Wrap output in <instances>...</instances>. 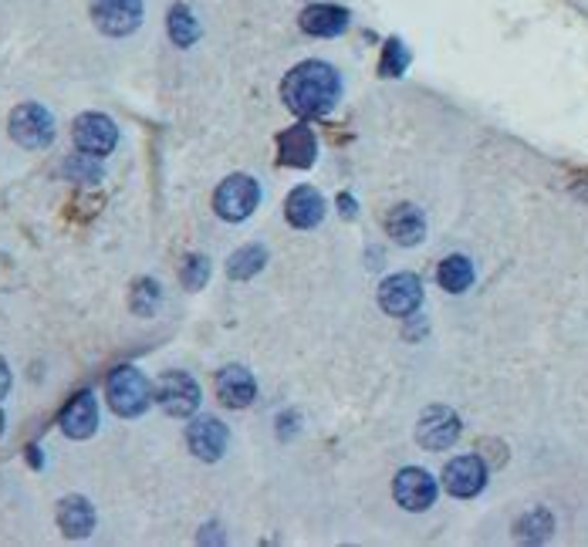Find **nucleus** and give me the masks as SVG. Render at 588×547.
Returning <instances> with one entry per match:
<instances>
[{"instance_id": "3", "label": "nucleus", "mask_w": 588, "mask_h": 547, "mask_svg": "<svg viewBox=\"0 0 588 547\" xmlns=\"http://www.w3.org/2000/svg\"><path fill=\"white\" fill-rule=\"evenodd\" d=\"M261 203V186L257 179H251L247 173H233L227 176L217 193H214V210L220 220H230V223H241L247 220Z\"/></svg>"}, {"instance_id": "17", "label": "nucleus", "mask_w": 588, "mask_h": 547, "mask_svg": "<svg viewBox=\"0 0 588 547\" xmlns=\"http://www.w3.org/2000/svg\"><path fill=\"white\" fill-rule=\"evenodd\" d=\"M298 24L311 37H338L348 27V11L338 4H311L301 11Z\"/></svg>"}, {"instance_id": "15", "label": "nucleus", "mask_w": 588, "mask_h": 547, "mask_svg": "<svg viewBox=\"0 0 588 547\" xmlns=\"http://www.w3.org/2000/svg\"><path fill=\"white\" fill-rule=\"evenodd\" d=\"M285 217L291 226L298 230H311V226H319L325 220V200H322V193L315 186H298L288 193V200H285Z\"/></svg>"}, {"instance_id": "7", "label": "nucleus", "mask_w": 588, "mask_h": 547, "mask_svg": "<svg viewBox=\"0 0 588 547\" xmlns=\"http://www.w3.org/2000/svg\"><path fill=\"white\" fill-rule=\"evenodd\" d=\"M92 21L108 37H126L142 24V0H92Z\"/></svg>"}, {"instance_id": "14", "label": "nucleus", "mask_w": 588, "mask_h": 547, "mask_svg": "<svg viewBox=\"0 0 588 547\" xmlns=\"http://www.w3.org/2000/svg\"><path fill=\"white\" fill-rule=\"evenodd\" d=\"M257 396L254 375L244 365H227L217 372V399L227 409H247Z\"/></svg>"}, {"instance_id": "20", "label": "nucleus", "mask_w": 588, "mask_h": 547, "mask_svg": "<svg viewBox=\"0 0 588 547\" xmlns=\"http://www.w3.org/2000/svg\"><path fill=\"white\" fill-rule=\"evenodd\" d=\"M437 281L447 294H463L470 284H474V264H470V257H463V254H453L440 264Z\"/></svg>"}, {"instance_id": "1", "label": "nucleus", "mask_w": 588, "mask_h": 547, "mask_svg": "<svg viewBox=\"0 0 588 547\" xmlns=\"http://www.w3.org/2000/svg\"><path fill=\"white\" fill-rule=\"evenodd\" d=\"M281 95H285V105L295 115H301V119H319V115H328L335 108L342 95L338 71L328 61H315V58L301 61L281 82Z\"/></svg>"}, {"instance_id": "28", "label": "nucleus", "mask_w": 588, "mask_h": 547, "mask_svg": "<svg viewBox=\"0 0 588 547\" xmlns=\"http://www.w3.org/2000/svg\"><path fill=\"white\" fill-rule=\"evenodd\" d=\"M11 393V369H8V362L0 359V399H4Z\"/></svg>"}, {"instance_id": "24", "label": "nucleus", "mask_w": 588, "mask_h": 547, "mask_svg": "<svg viewBox=\"0 0 588 547\" xmlns=\"http://www.w3.org/2000/svg\"><path fill=\"white\" fill-rule=\"evenodd\" d=\"M552 531H555V521H552V514H547V511H531L515 524L518 540H531V544L547 540V537H552Z\"/></svg>"}, {"instance_id": "21", "label": "nucleus", "mask_w": 588, "mask_h": 547, "mask_svg": "<svg viewBox=\"0 0 588 547\" xmlns=\"http://www.w3.org/2000/svg\"><path fill=\"white\" fill-rule=\"evenodd\" d=\"M264 260H267V251L257 247V244H247V247H241L238 254L230 257L227 274H230L233 281H247V278H254V274L264 267Z\"/></svg>"}, {"instance_id": "27", "label": "nucleus", "mask_w": 588, "mask_h": 547, "mask_svg": "<svg viewBox=\"0 0 588 547\" xmlns=\"http://www.w3.org/2000/svg\"><path fill=\"white\" fill-rule=\"evenodd\" d=\"M406 61H410L406 45H403V42H396V37H392V42L385 45V55H382V74H403Z\"/></svg>"}, {"instance_id": "6", "label": "nucleus", "mask_w": 588, "mask_h": 547, "mask_svg": "<svg viewBox=\"0 0 588 547\" xmlns=\"http://www.w3.org/2000/svg\"><path fill=\"white\" fill-rule=\"evenodd\" d=\"M71 136H74V146L78 152H89L95 160H105V155L115 149L119 142V129L102 112H82L71 126Z\"/></svg>"}, {"instance_id": "12", "label": "nucleus", "mask_w": 588, "mask_h": 547, "mask_svg": "<svg viewBox=\"0 0 588 547\" xmlns=\"http://www.w3.org/2000/svg\"><path fill=\"white\" fill-rule=\"evenodd\" d=\"M443 487L453 497H477L487 487V466L481 456H457L443 470Z\"/></svg>"}, {"instance_id": "25", "label": "nucleus", "mask_w": 588, "mask_h": 547, "mask_svg": "<svg viewBox=\"0 0 588 547\" xmlns=\"http://www.w3.org/2000/svg\"><path fill=\"white\" fill-rule=\"evenodd\" d=\"M65 173L74 179H82V183H99L102 179V166H99V160L95 155H89V152H78V155H71V160L65 163Z\"/></svg>"}, {"instance_id": "5", "label": "nucleus", "mask_w": 588, "mask_h": 547, "mask_svg": "<svg viewBox=\"0 0 588 547\" xmlns=\"http://www.w3.org/2000/svg\"><path fill=\"white\" fill-rule=\"evenodd\" d=\"M152 399L160 403V409L173 419H186L200 406V385L193 382V375L186 372H166L155 379L152 385Z\"/></svg>"}, {"instance_id": "26", "label": "nucleus", "mask_w": 588, "mask_h": 547, "mask_svg": "<svg viewBox=\"0 0 588 547\" xmlns=\"http://www.w3.org/2000/svg\"><path fill=\"white\" fill-rule=\"evenodd\" d=\"M180 278H183V284H186L189 291L204 288V284H207V278H210V260H207V257H200V254H189V257H186V264H183V270H180Z\"/></svg>"}, {"instance_id": "11", "label": "nucleus", "mask_w": 588, "mask_h": 547, "mask_svg": "<svg viewBox=\"0 0 588 547\" xmlns=\"http://www.w3.org/2000/svg\"><path fill=\"white\" fill-rule=\"evenodd\" d=\"M392 497L403 507V511H426L429 503L437 500V480L429 477L419 466H406V470L396 474V484H392Z\"/></svg>"}, {"instance_id": "2", "label": "nucleus", "mask_w": 588, "mask_h": 547, "mask_svg": "<svg viewBox=\"0 0 588 547\" xmlns=\"http://www.w3.org/2000/svg\"><path fill=\"white\" fill-rule=\"evenodd\" d=\"M105 396H108V406H112L115 416L136 419L152 403V385L136 365H119L105 382Z\"/></svg>"}, {"instance_id": "8", "label": "nucleus", "mask_w": 588, "mask_h": 547, "mask_svg": "<svg viewBox=\"0 0 588 547\" xmlns=\"http://www.w3.org/2000/svg\"><path fill=\"white\" fill-rule=\"evenodd\" d=\"M416 440H419V446L434 450V453L450 450L460 440V416L453 409H447V406H429L419 416Z\"/></svg>"}, {"instance_id": "10", "label": "nucleus", "mask_w": 588, "mask_h": 547, "mask_svg": "<svg viewBox=\"0 0 588 547\" xmlns=\"http://www.w3.org/2000/svg\"><path fill=\"white\" fill-rule=\"evenodd\" d=\"M227 443H230V433L217 416H200V419H193L189 429H186V446L193 450L196 459H204V463H217L227 453Z\"/></svg>"}, {"instance_id": "23", "label": "nucleus", "mask_w": 588, "mask_h": 547, "mask_svg": "<svg viewBox=\"0 0 588 547\" xmlns=\"http://www.w3.org/2000/svg\"><path fill=\"white\" fill-rule=\"evenodd\" d=\"M160 301H163V291H160V284H155L152 278H139L136 288H132V294H129V304H132V311H136L139 318L155 315Z\"/></svg>"}, {"instance_id": "9", "label": "nucleus", "mask_w": 588, "mask_h": 547, "mask_svg": "<svg viewBox=\"0 0 588 547\" xmlns=\"http://www.w3.org/2000/svg\"><path fill=\"white\" fill-rule=\"evenodd\" d=\"M379 304L385 315H396V318L413 315V311L423 304V281L416 274H392V278H385L379 288Z\"/></svg>"}, {"instance_id": "22", "label": "nucleus", "mask_w": 588, "mask_h": 547, "mask_svg": "<svg viewBox=\"0 0 588 547\" xmlns=\"http://www.w3.org/2000/svg\"><path fill=\"white\" fill-rule=\"evenodd\" d=\"M170 37H173V45H180V48H189L196 37H200V24H196L193 11L186 4H176L170 11Z\"/></svg>"}, {"instance_id": "18", "label": "nucleus", "mask_w": 588, "mask_h": 547, "mask_svg": "<svg viewBox=\"0 0 588 547\" xmlns=\"http://www.w3.org/2000/svg\"><path fill=\"white\" fill-rule=\"evenodd\" d=\"M58 527L65 537H89L95 527V507L85 497H65L58 503Z\"/></svg>"}, {"instance_id": "13", "label": "nucleus", "mask_w": 588, "mask_h": 547, "mask_svg": "<svg viewBox=\"0 0 588 547\" xmlns=\"http://www.w3.org/2000/svg\"><path fill=\"white\" fill-rule=\"evenodd\" d=\"M95 429H99V399H95V393H78L68 406H65V412H61V433L65 437H71V440H89V437H95Z\"/></svg>"}, {"instance_id": "29", "label": "nucleus", "mask_w": 588, "mask_h": 547, "mask_svg": "<svg viewBox=\"0 0 588 547\" xmlns=\"http://www.w3.org/2000/svg\"><path fill=\"white\" fill-rule=\"evenodd\" d=\"M0 433H4V412H0Z\"/></svg>"}, {"instance_id": "16", "label": "nucleus", "mask_w": 588, "mask_h": 547, "mask_svg": "<svg viewBox=\"0 0 588 547\" xmlns=\"http://www.w3.org/2000/svg\"><path fill=\"white\" fill-rule=\"evenodd\" d=\"M278 146H281V163L295 166V170H308L319 155L315 132H311L308 126H291L288 132L278 136Z\"/></svg>"}, {"instance_id": "19", "label": "nucleus", "mask_w": 588, "mask_h": 547, "mask_svg": "<svg viewBox=\"0 0 588 547\" xmlns=\"http://www.w3.org/2000/svg\"><path fill=\"white\" fill-rule=\"evenodd\" d=\"M385 230H389V237L396 241V244L416 247L426 237V220H423V213L413 203H400L396 210L385 217Z\"/></svg>"}, {"instance_id": "4", "label": "nucleus", "mask_w": 588, "mask_h": 547, "mask_svg": "<svg viewBox=\"0 0 588 547\" xmlns=\"http://www.w3.org/2000/svg\"><path fill=\"white\" fill-rule=\"evenodd\" d=\"M8 132L18 146L24 149H48L55 142V115L37 105V102H24L11 112L8 119Z\"/></svg>"}]
</instances>
